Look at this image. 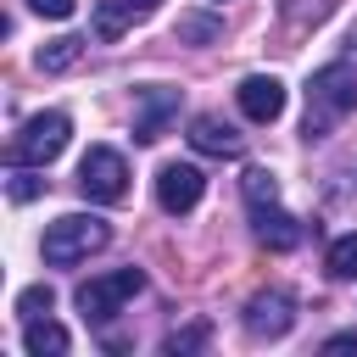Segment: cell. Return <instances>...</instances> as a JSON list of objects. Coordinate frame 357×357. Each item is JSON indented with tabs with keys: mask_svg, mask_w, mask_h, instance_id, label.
Returning <instances> with one entry per match:
<instances>
[{
	"mask_svg": "<svg viewBox=\"0 0 357 357\" xmlns=\"http://www.w3.org/2000/svg\"><path fill=\"white\" fill-rule=\"evenodd\" d=\"M240 112L251 117V123H273L279 112H284V84L273 78V73H251V78H240Z\"/></svg>",
	"mask_w": 357,
	"mask_h": 357,
	"instance_id": "obj_10",
	"label": "cell"
},
{
	"mask_svg": "<svg viewBox=\"0 0 357 357\" xmlns=\"http://www.w3.org/2000/svg\"><path fill=\"white\" fill-rule=\"evenodd\" d=\"M251 229H257V240L268 245V251H296L301 245V223L273 201V206H251Z\"/></svg>",
	"mask_w": 357,
	"mask_h": 357,
	"instance_id": "obj_11",
	"label": "cell"
},
{
	"mask_svg": "<svg viewBox=\"0 0 357 357\" xmlns=\"http://www.w3.org/2000/svg\"><path fill=\"white\" fill-rule=\"evenodd\" d=\"M324 351H357V329H346V335H329V340H324Z\"/></svg>",
	"mask_w": 357,
	"mask_h": 357,
	"instance_id": "obj_23",
	"label": "cell"
},
{
	"mask_svg": "<svg viewBox=\"0 0 357 357\" xmlns=\"http://www.w3.org/2000/svg\"><path fill=\"white\" fill-rule=\"evenodd\" d=\"M67 346H73V335L61 324H50V318H28L22 324V351L28 357H61Z\"/></svg>",
	"mask_w": 357,
	"mask_h": 357,
	"instance_id": "obj_12",
	"label": "cell"
},
{
	"mask_svg": "<svg viewBox=\"0 0 357 357\" xmlns=\"http://www.w3.org/2000/svg\"><path fill=\"white\" fill-rule=\"evenodd\" d=\"M351 112H357V73L346 61L318 67L312 84H307V123H301L307 139H329V128L340 117H351Z\"/></svg>",
	"mask_w": 357,
	"mask_h": 357,
	"instance_id": "obj_1",
	"label": "cell"
},
{
	"mask_svg": "<svg viewBox=\"0 0 357 357\" xmlns=\"http://www.w3.org/2000/svg\"><path fill=\"white\" fill-rule=\"evenodd\" d=\"M240 195H245V206H273L279 201V178L268 167H245L240 173Z\"/></svg>",
	"mask_w": 357,
	"mask_h": 357,
	"instance_id": "obj_16",
	"label": "cell"
},
{
	"mask_svg": "<svg viewBox=\"0 0 357 357\" xmlns=\"http://www.w3.org/2000/svg\"><path fill=\"white\" fill-rule=\"evenodd\" d=\"M139 290H145V273H139V268H117V273L84 279V284L73 290V301H78V312H84L89 324H106V318H117L123 301L139 296Z\"/></svg>",
	"mask_w": 357,
	"mask_h": 357,
	"instance_id": "obj_4",
	"label": "cell"
},
{
	"mask_svg": "<svg viewBox=\"0 0 357 357\" xmlns=\"http://www.w3.org/2000/svg\"><path fill=\"white\" fill-rule=\"evenodd\" d=\"M324 268H329V279H357V229L351 234H335L329 240V257H324Z\"/></svg>",
	"mask_w": 357,
	"mask_h": 357,
	"instance_id": "obj_15",
	"label": "cell"
},
{
	"mask_svg": "<svg viewBox=\"0 0 357 357\" xmlns=\"http://www.w3.org/2000/svg\"><path fill=\"white\" fill-rule=\"evenodd\" d=\"M50 307H56V290H50V284H28V290L17 296V312H22V324H28V318H45Z\"/></svg>",
	"mask_w": 357,
	"mask_h": 357,
	"instance_id": "obj_21",
	"label": "cell"
},
{
	"mask_svg": "<svg viewBox=\"0 0 357 357\" xmlns=\"http://www.w3.org/2000/svg\"><path fill=\"white\" fill-rule=\"evenodd\" d=\"M112 240V223L106 218H95V212H67V218H56L50 229H45V262L50 268H73V262H84L89 251H100Z\"/></svg>",
	"mask_w": 357,
	"mask_h": 357,
	"instance_id": "obj_2",
	"label": "cell"
},
{
	"mask_svg": "<svg viewBox=\"0 0 357 357\" xmlns=\"http://www.w3.org/2000/svg\"><path fill=\"white\" fill-rule=\"evenodd\" d=\"M6 195L22 206V201H33V195H45V178L28 167V162H11V173H6Z\"/></svg>",
	"mask_w": 357,
	"mask_h": 357,
	"instance_id": "obj_17",
	"label": "cell"
},
{
	"mask_svg": "<svg viewBox=\"0 0 357 357\" xmlns=\"http://www.w3.org/2000/svg\"><path fill=\"white\" fill-rule=\"evenodd\" d=\"M134 6H139V11H151V6H156V0H134Z\"/></svg>",
	"mask_w": 357,
	"mask_h": 357,
	"instance_id": "obj_24",
	"label": "cell"
},
{
	"mask_svg": "<svg viewBox=\"0 0 357 357\" xmlns=\"http://www.w3.org/2000/svg\"><path fill=\"white\" fill-rule=\"evenodd\" d=\"M134 17H139L134 0H100V6H95V39H117Z\"/></svg>",
	"mask_w": 357,
	"mask_h": 357,
	"instance_id": "obj_13",
	"label": "cell"
},
{
	"mask_svg": "<svg viewBox=\"0 0 357 357\" xmlns=\"http://www.w3.org/2000/svg\"><path fill=\"white\" fill-rule=\"evenodd\" d=\"M201 195H206V173H201L195 162H167V167L156 173V201H162V212H190Z\"/></svg>",
	"mask_w": 357,
	"mask_h": 357,
	"instance_id": "obj_8",
	"label": "cell"
},
{
	"mask_svg": "<svg viewBox=\"0 0 357 357\" xmlns=\"http://www.w3.org/2000/svg\"><path fill=\"white\" fill-rule=\"evenodd\" d=\"M279 11H284V22L312 28V22H324V17L335 11V0H279Z\"/></svg>",
	"mask_w": 357,
	"mask_h": 357,
	"instance_id": "obj_18",
	"label": "cell"
},
{
	"mask_svg": "<svg viewBox=\"0 0 357 357\" xmlns=\"http://www.w3.org/2000/svg\"><path fill=\"white\" fill-rule=\"evenodd\" d=\"M73 6H78V0H28V11H39V17H50V22L73 17Z\"/></svg>",
	"mask_w": 357,
	"mask_h": 357,
	"instance_id": "obj_22",
	"label": "cell"
},
{
	"mask_svg": "<svg viewBox=\"0 0 357 357\" xmlns=\"http://www.w3.org/2000/svg\"><path fill=\"white\" fill-rule=\"evenodd\" d=\"M78 190H84L89 201H100V206L123 201V195H128V162H123V151L89 145L84 162H78Z\"/></svg>",
	"mask_w": 357,
	"mask_h": 357,
	"instance_id": "obj_5",
	"label": "cell"
},
{
	"mask_svg": "<svg viewBox=\"0 0 357 357\" xmlns=\"http://www.w3.org/2000/svg\"><path fill=\"white\" fill-rule=\"evenodd\" d=\"M190 145H195L201 156H245V134H240L234 123H223L218 112L190 117Z\"/></svg>",
	"mask_w": 357,
	"mask_h": 357,
	"instance_id": "obj_9",
	"label": "cell"
},
{
	"mask_svg": "<svg viewBox=\"0 0 357 357\" xmlns=\"http://www.w3.org/2000/svg\"><path fill=\"white\" fill-rule=\"evenodd\" d=\"M84 45H89V39H78V33H61V39H50V45H45L33 61H39V73H67V67L84 56Z\"/></svg>",
	"mask_w": 357,
	"mask_h": 357,
	"instance_id": "obj_14",
	"label": "cell"
},
{
	"mask_svg": "<svg viewBox=\"0 0 357 357\" xmlns=\"http://www.w3.org/2000/svg\"><path fill=\"white\" fill-rule=\"evenodd\" d=\"M290 324H296L290 290H262V296L245 301V335L251 340H279V335H290Z\"/></svg>",
	"mask_w": 357,
	"mask_h": 357,
	"instance_id": "obj_7",
	"label": "cell"
},
{
	"mask_svg": "<svg viewBox=\"0 0 357 357\" xmlns=\"http://www.w3.org/2000/svg\"><path fill=\"white\" fill-rule=\"evenodd\" d=\"M178 106H184L178 89H167V84H145V89L134 95V139H139V145H156V139L178 123Z\"/></svg>",
	"mask_w": 357,
	"mask_h": 357,
	"instance_id": "obj_6",
	"label": "cell"
},
{
	"mask_svg": "<svg viewBox=\"0 0 357 357\" xmlns=\"http://www.w3.org/2000/svg\"><path fill=\"white\" fill-rule=\"evenodd\" d=\"M218 33H223V22H218V17H201V11L178 17V39H184V45H212Z\"/></svg>",
	"mask_w": 357,
	"mask_h": 357,
	"instance_id": "obj_19",
	"label": "cell"
},
{
	"mask_svg": "<svg viewBox=\"0 0 357 357\" xmlns=\"http://www.w3.org/2000/svg\"><path fill=\"white\" fill-rule=\"evenodd\" d=\"M212 340V329L206 324H184V329H173L167 340H162V351H173V357H184V351H201Z\"/></svg>",
	"mask_w": 357,
	"mask_h": 357,
	"instance_id": "obj_20",
	"label": "cell"
},
{
	"mask_svg": "<svg viewBox=\"0 0 357 357\" xmlns=\"http://www.w3.org/2000/svg\"><path fill=\"white\" fill-rule=\"evenodd\" d=\"M67 139H73V123H67V112H33L22 128H17V139H11V162H28V167H45V162H56L61 151H67Z\"/></svg>",
	"mask_w": 357,
	"mask_h": 357,
	"instance_id": "obj_3",
	"label": "cell"
}]
</instances>
